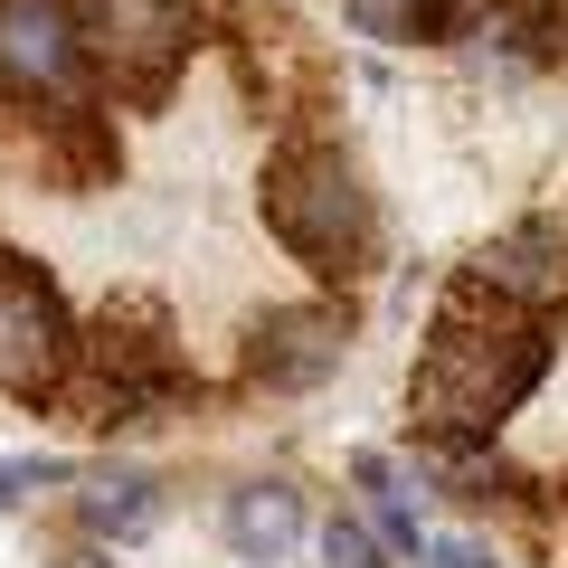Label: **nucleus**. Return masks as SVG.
<instances>
[{"instance_id":"nucleus-1","label":"nucleus","mask_w":568,"mask_h":568,"mask_svg":"<svg viewBox=\"0 0 568 568\" xmlns=\"http://www.w3.org/2000/svg\"><path fill=\"white\" fill-rule=\"evenodd\" d=\"M549 369V332L540 313H511L484 284H455L436 304V332H426V361L407 379V426L417 446H493V426L540 388Z\"/></svg>"},{"instance_id":"nucleus-2","label":"nucleus","mask_w":568,"mask_h":568,"mask_svg":"<svg viewBox=\"0 0 568 568\" xmlns=\"http://www.w3.org/2000/svg\"><path fill=\"white\" fill-rule=\"evenodd\" d=\"M265 227H275L313 275H361L379 256V209H369L361 171L332 142H284L265 162Z\"/></svg>"},{"instance_id":"nucleus-3","label":"nucleus","mask_w":568,"mask_h":568,"mask_svg":"<svg viewBox=\"0 0 568 568\" xmlns=\"http://www.w3.org/2000/svg\"><path fill=\"white\" fill-rule=\"evenodd\" d=\"M85 58H104L114 95H162L190 58V0H67Z\"/></svg>"},{"instance_id":"nucleus-4","label":"nucleus","mask_w":568,"mask_h":568,"mask_svg":"<svg viewBox=\"0 0 568 568\" xmlns=\"http://www.w3.org/2000/svg\"><path fill=\"white\" fill-rule=\"evenodd\" d=\"M77 361H85V342L67 332L58 284L29 275L20 256H0V388L10 398H58L77 379Z\"/></svg>"},{"instance_id":"nucleus-5","label":"nucleus","mask_w":568,"mask_h":568,"mask_svg":"<svg viewBox=\"0 0 568 568\" xmlns=\"http://www.w3.org/2000/svg\"><path fill=\"white\" fill-rule=\"evenodd\" d=\"M351 351V313L342 304H275L246 342V379L256 388H323Z\"/></svg>"},{"instance_id":"nucleus-6","label":"nucleus","mask_w":568,"mask_h":568,"mask_svg":"<svg viewBox=\"0 0 568 568\" xmlns=\"http://www.w3.org/2000/svg\"><path fill=\"white\" fill-rule=\"evenodd\" d=\"M77 67H85V39L67 0H0V85L58 95V85H77Z\"/></svg>"},{"instance_id":"nucleus-7","label":"nucleus","mask_w":568,"mask_h":568,"mask_svg":"<svg viewBox=\"0 0 568 568\" xmlns=\"http://www.w3.org/2000/svg\"><path fill=\"white\" fill-rule=\"evenodd\" d=\"M474 284L503 294L511 313H549L568 304V219H521L474 256Z\"/></svg>"},{"instance_id":"nucleus-8","label":"nucleus","mask_w":568,"mask_h":568,"mask_svg":"<svg viewBox=\"0 0 568 568\" xmlns=\"http://www.w3.org/2000/svg\"><path fill=\"white\" fill-rule=\"evenodd\" d=\"M227 549H237L246 568H275L284 549L304 540V493L294 484H246V493H227Z\"/></svg>"},{"instance_id":"nucleus-9","label":"nucleus","mask_w":568,"mask_h":568,"mask_svg":"<svg viewBox=\"0 0 568 568\" xmlns=\"http://www.w3.org/2000/svg\"><path fill=\"white\" fill-rule=\"evenodd\" d=\"M152 521H162V503H152L142 474H95V484H85V530H95V540H142Z\"/></svg>"},{"instance_id":"nucleus-10","label":"nucleus","mask_w":568,"mask_h":568,"mask_svg":"<svg viewBox=\"0 0 568 568\" xmlns=\"http://www.w3.org/2000/svg\"><path fill=\"white\" fill-rule=\"evenodd\" d=\"M540 0H446V39H484V48H530L540 39Z\"/></svg>"},{"instance_id":"nucleus-11","label":"nucleus","mask_w":568,"mask_h":568,"mask_svg":"<svg viewBox=\"0 0 568 568\" xmlns=\"http://www.w3.org/2000/svg\"><path fill=\"white\" fill-rule=\"evenodd\" d=\"M361 39H446V0H351Z\"/></svg>"},{"instance_id":"nucleus-12","label":"nucleus","mask_w":568,"mask_h":568,"mask_svg":"<svg viewBox=\"0 0 568 568\" xmlns=\"http://www.w3.org/2000/svg\"><path fill=\"white\" fill-rule=\"evenodd\" d=\"M323 559H332V568H388V549L369 540L361 521H332V530H323Z\"/></svg>"},{"instance_id":"nucleus-13","label":"nucleus","mask_w":568,"mask_h":568,"mask_svg":"<svg viewBox=\"0 0 568 568\" xmlns=\"http://www.w3.org/2000/svg\"><path fill=\"white\" fill-rule=\"evenodd\" d=\"M379 540L398 549V559H417V549H426V530H417V511H407V503H379Z\"/></svg>"},{"instance_id":"nucleus-14","label":"nucleus","mask_w":568,"mask_h":568,"mask_svg":"<svg viewBox=\"0 0 568 568\" xmlns=\"http://www.w3.org/2000/svg\"><path fill=\"white\" fill-rule=\"evenodd\" d=\"M436 568H503V559H493V549H474V540H446V549H436Z\"/></svg>"},{"instance_id":"nucleus-15","label":"nucleus","mask_w":568,"mask_h":568,"mask_svg":"<svg viewBox=\"0 0 568 568\" xmlns=\"http://www.w3.org/2000/svg\"><path fill=\"white\" fill-rule=\"evenodd\" d=\"M10 503H20V474H10V465H0V511H10Z\"/></svg>"},{"instance_id":"nucleus-16","label":"nucleus","mask_w":568,"mask_h":568,"mask_svg":"<svg viewBox=\"0 0 568 568\" xmlns=\"http://www.w3.org/2000/svg\"><path fill=\"white\" fill-rule=\"evenodd\" d=\"M67 568H104V559H95V549H77V559H67Z\"/></svg>"},{"instance_id":"nucleus-17","label":"nucleus","mask_w":568,"mask_h":568,"mask_svg":"<svg viewBox=\"0 0 568 568\" xmlns=\"http://www.w3.org/2000/svg\"><path fill=\"white\" fill-rule=\"evenodd\" d=\"M559 48H568V39H559Z\"/></svg>"}]
</instances>
